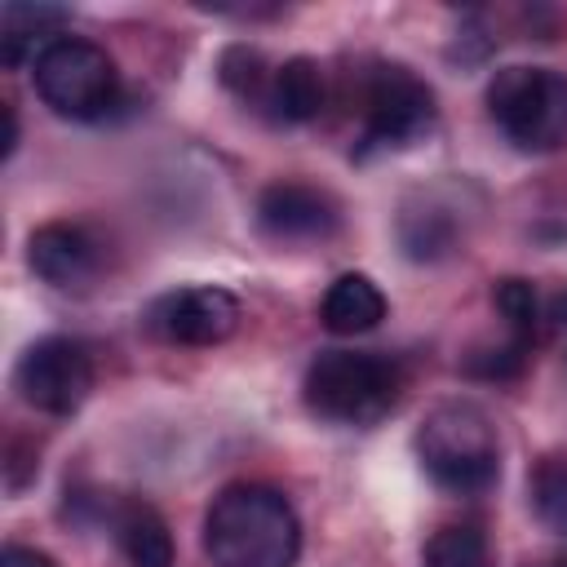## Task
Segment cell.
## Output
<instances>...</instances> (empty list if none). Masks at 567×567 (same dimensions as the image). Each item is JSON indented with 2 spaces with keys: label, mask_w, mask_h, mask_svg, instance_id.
I'll list each match as a JSON object with an SVG mask.
<instances>
[{
  "label": "cell",
  "mask_w": 567,
  "mask_h": 567,
  "mask_svg": "<svg viewBox=\"0 0 567 567\" xmlns=\"http://www.w3.org/2000/svg\"><path fill=\"white\" fill-rule=\"evenodd\" d=\"M66 22H71V9H62V4L9 0V4L0 9V58H4V66L35 62L40 49L53 44Z\"/></svg>",
  "instance_id": "cell-11"
},
{
  "label": "cell",
  "mask_w": 567,
  "mask_h": 567,
  "mask_svg": "<svg viewBox=\"0 0 567 567\" xmlns=\"http://www.w3.org/2000/svg\"><path fill=\"white\" fill-rule=\"evenodd\" d=\"M492 306L501 310V319H505V328H509L514 341H527V346L536 341L540 301H536V288H532L527 279H518V275L496 279V288H492Z\"/></svg>",
  "instance_id": "cell-19"
},
{
  "label": "cell",
  "mask_w": 567,
  "mask_h": 567,
  "mask_svg": "<svg viewBox=\"0 0 567 567\" xmlns=\"http://www.w3.org/2000/svg\"><path fill=\"white\" fill-rule=\"evenodd\" d=\"M341 213L337 199L310 182H270L257 199V226L261 235L279 244H301V239H328L337 230Z\"/></svg>",
  "instance_id": "cell-10"
},
{
  "label": "cell",
  "mask_w": 567,
  "mask_h": 567,
  "mask_svg": "<svg viewBox=\"0 0 567 567\" xmlns=\"http://www.w3.org/2000/svg\"><path fill=\"white\" fill-rule=\"evenodd\" d=\"M421 567H496V558L474 523H447L425 540Z\"/></svg>",
  "instance_id": "cell-16"
},
{
  "label": "cell",
  "mask_w": 567,
  "mask_h": 567,
  "mask_svg": "<svg viewBox=\"0 0 567 567\" xmlns=\"http://www.w3.org/2000/svg\"><path fill=\"white\" fill-rule=\"evenodd\" d=\"M385 319V292L359 275V270H346L328 284L323 301H319V323L337 337H359V332H372L377 323Z\"/></svg>",
  "instance_id": "cell-12"
},
{
  "label": "cell",
  "mask_w": 567,
  "mask_h": 567,
  "mask_svg": "<svg viewBox=\"0 0 567 567\" xmlns=\"http://www.w3.org/2000/svg\"><path fill=\"white\" fill-rule=\"evenodd\" d=\"M0 111H4V146H0V159H9L13 146H18V111H13V102H4Z\"/></svg>",
  "instance_id": "cell-22"
},
{
  "label": "cell",
  "mask_w": 567,
  "mask_h": 567,
  "mask_svg": "<svg viewBox=\"0 0 567 567\" xmlns=\"http://www.w3.org/2000/svg\"><path fill=\"white\" fill-rule=\"evenodd\" d=\"M434 89L403 62H372L359 75V155L399 151L434 128Z\"/></svg>",
  "instance_id": "cell-6"
},
{
  "label": "cell",
  "mask_w": 567,
  "mask_h": 567,
  "mask_svg": "<svg viewBox=\"0 0 567 567\" xmlns=\"http://www.w3.org/2000/svg\"><path fill=\"white\" fill-rule=\"evenodd\" d=\"M532 509L554 536L567 540V456H545L532 470Z\"/></svg>",
  "instance_id": "cell-17"
},
{
  "label": "cell",
  "mask_w": 567,
  "mask_h": 567,
  "mask_svg": "<svg viewBox=\"0 0 567 567\" xmlns=\"http://www.w3.org/2000/svg\"><path fill=\"white\" fill-rule=\"evenodd\" d=\"M239 301L235 292L217 284H195V288H173L151 301L146 328L173 346H217L239 328Z\"/></svg>",
  "instance_id": "cell-8"
},
{
  "label": "cell",
  "mask_w": 567,
  "mask_h": 567,
  "mask_svg": "<svg viewBox=\"0 0 567 567\" xmlns=\"http://www.w3.org/2000/svg\"><path fill=\"white\" fill-rule=\"evenodd\" d=\"M527 354H532L527 341L505 337V341L492 346V350H474V354H465V372H470V377H483V381H509V377L523 372Z\"/></svg>",
  "instance_id": "cell-20"
},
{
  "label": "cell",
  "mask_w": 567,
  "mask_h": 567,
  "mask_svg": "<svg viewBox=\"0 0 567 567\" xmlns=\"http://www.w3.org/2000/svg\"><path fill=\"white\" fill-rule=\"evenodd\" d=\"M399 394L403 368L377 350H319L301 381L306 408L332 425H377Z\"/></svg>",
  "instance_id": "cell-3"
},
{
  "label": "cell",
  "mask_w": 567,
  "mask_h": 567,
  "mask_svg": "<svg viewBox=\"0 0 567 567\" xmlns=\"http://www.w3.org/2000/svg\"><path fill=\"white\" fill-rule=\"evenodd\" d=\"M487 115L527 155L567 146V71L501 66L487 84Z\"/></svg>",
  "instance_id": "cell-4"
},
{
  "label": "cell",
  "mask_w": 567,
  "mask_h": 567,
  "mask_svg": "<svg viewBox=\"0 0 567 567\" xmlns=\"http://www.w3.org/2000/svg\"><path fill=\"white\" fill-rule=\"evenodd\" d=\"M204 554L213 567H292L301 554V518L279 487L230 483L204 514Z\"/></svg>",
  "instance_id": "cell-1"
},
{
  "label": "cell",
  "mask_w": 567,
  "mask_h": 567,
  "mask_svg": "<svg viewBox=\"0 0 567 567\" xmlns=\"http://www.w3.org/2000/svg\"><path fill=\"white\" fill-rule=\"evenodd\" d=\"M549 319H554L558 328H567V292H558V297L549 301Z\"/></svg>",
  "instance_id": "cell-23"
},
{
  "label": "cell",
  "mask_w": 567,
  "mask_h": 567,
  "mask_svg": "<svg viewBox=\"0 0 567 567\" xmlns=\"http://www.w3.org/2000/svg\"><path fill=\"white\" fill-rule=\"evenodd\" d=\"M31 84L40 102L66 120H102L120 102L115 58L84 35H58L44 44L31 62Z\"/></svg>",
  "instance_id": "cell-5"
},
{
  "label": "cell",
  "mask_w": 567,
  "mask_h": 567,
  "mask_svg": "<svg viewBox=\"0 0 567 567\" xmlns=\"http://www.w3.org/2000/svg\"><path fill=\"white\" fill-rule=\"evenodd\" d=\"M217 75H221V84L230 89V93H239L244 102H266V89H270V66H266V58H261V49H252V44H230V49H221V58H217Z\"/></svg>",
  "instance_id": "cell-18"
},
{
  "label": "cell",
  "mask_w": 567,
  "mask_h": 567,
  "mask_svg": "<svg viewBox=\"0 0 567 567\" xmlns=\"http://www.w3.org/2000/svg\"><path fill=\"white\" fill-rule=\"evenodd\" d=\"M13 390L22 394L27 408L44 416H71L93 390V354L75 337H40L18 354L13 368Z\"/></svg>",
  "instance_id": "cell-7"
},
{
  "label": "cell",
  "mask_w": 567,
  "mask_h": 567,
  "mask_svg": "<svg viewBox=\"0 0 567 567\" xmlns=\"http://www.w3.org/2000/svg\"><path fill=\"white\" fill-rule=\"evenodd\" d=\"M416 456L434 487L452 496H478L501 478V439L478 403L447 399L425 412L416 430Z\"/></svg>",
  "instance_id": "cell-2"
},
{
  "label": "cell",
  "mask_w": 567,
  "mask_h": 567,
  "mask_svg": "<svg viewBox=\"0 0 567 567\" xmlns=\"http://www.w3.org/2000/svg\"><path fill=\"white\" fill-rule=\"evenodd\" d=\"M27 266L62 292H84L102 275V244L75 221H44L27 239Z\"/></svg>",
  "instance_id": "cell-9"
},
{
  "label": "cell",
  "mask_w": 567,
  "mask_h": 567,
  "mask_svg": "<svg viewBox=\"0 0 567 567\" xmlns=\"http://www.w3.org/2000/svg\"><path fill=\"white\" fill-rule=\"evenodd\" d=\"M115 540L133 567H173V532L146 501H124L115 509Z\"/></svg>",
  "instance_id": "cell-14"
},
{
  "label": "cell",
  "mask_w": 567,
  "mask_h": 567,
  "mask_svg": "<svg viewBox=\"0 0 567 567\" xmlns=\"http://www.w3.org/2000/svg\"><path fill=\"white\" fill-rule=\"evenodd\" d=\"M0 567H58V563L35 545H4L0 549Z\"/></svg>",
  "instance_id": "cell-21"
},
{
  "label": "cell",
  "mask_w": 567,
  "mask_h": 567,
  "mask_svg": "<svg viewBox=\"0 0 567 567\" xmlns=\"http://www.w3.org/2000/svg\"><path fill=\"white\" fill-rule=\"evenodd\" d=\"M456 239H461V221H456V213H452L447 204L425 199V204H408V208L399 213V244H403V252L416 257V261H439V257H447V252L456 248Z\"/></svg>",
  "instance_id": "cell-15"
},
{
  "label": "cell",
  "mask_w": 567,
  "mask_h": 567,
  "mask_svg": "<svg viewBox=\"0 0 567 567\" xmlns=\"http://www.w3.org/2000/svg\"><path fill=\"white\" fill-rule=\"evenodd\" d=\"M261 106H270V115L284 120V124H310V120H319V111L328 106L323 66L315 58H288L284 66H275Z\"/></svg>",
  "instance_id": "cell-13"
}]
</instances>
